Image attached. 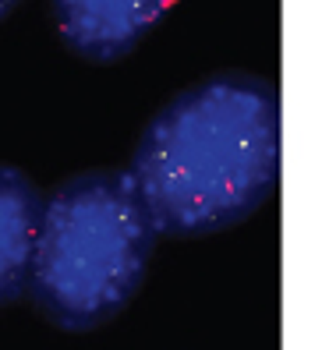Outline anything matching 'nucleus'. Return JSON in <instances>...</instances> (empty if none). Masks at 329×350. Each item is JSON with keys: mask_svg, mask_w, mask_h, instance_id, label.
Wrapping results in <instances>:
<instances>
[{"mask_svg": "<svg viewBox=\"0 0 329 350\" xmlns=\"http://www.w3.org/2000/svg\"><path fill=\"white\" fill-rule=\"evenodd\" d=\"M128 174L156 234L234 226L276 191L280 96L255 75H213L174 96L142 131Z\"/></svg>", "mask_w": 329, "mask_h": 350, "instance_id": "f257e3e1", "label": "nucleus"}, {"mask_svg": "<svg viewBox=\"0 0 329 350\" xmlns=\"http://www.w3.org/2000/svg\"><path fill=\"white\" fill-rule=\"evenodd\" d=\"M156 226L128 170H89L47 198L29 294L50 322L85 333L146 280Z\"/></svg>", "mask_w": 329, "mask_h": 350, "instance_id": "f03ea898", "label": "nucleus"}, {"mask_svg": "<svg viewBox=\"0 0 329 350\" xmlns=\"http://www.w3.org/2000/svg\"><path fill=\"white\" fill-rule=\"evenodd\" d=\"M174 0H53L60 39L89 60H117L146 39Z\"/></svg>", "mask_w": 329, "mask_h": 350, "instance_id": "7ed1b4c3", "label": "nucleus"}, {"mask_svg": "<svg viewBox=\"0 0 329 350\" xmlns=\"http://www.w3.org/2000/svg\"><path fill=\"white\" fill-rule=\"evenodd\" d=\"M47 198L14 167H0V308L18 301L32 283V262Z\"/></svg>", "mask_w": 329, "mask_h": 350, "instance_id": "20e7f679", "label": "nucleus"}, {"mask_svg": "<svg viewBox=\"0 0 329 350\" xmlns=\"http://www.w3.org/2000/svg\"><path fill=\"white\" fill-rule=\"evenodd\" d=\"M11 8H18V0H0V18H4Z\"/></svg>", "mask_w": 329, "mask_h": 350, "instance_id": "39448f33", "label": "nucleus"}]
</instances>
